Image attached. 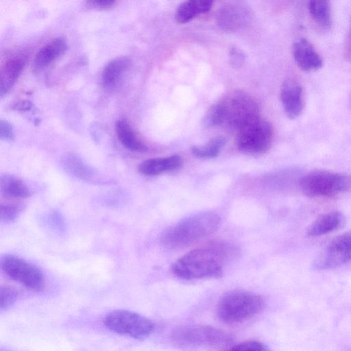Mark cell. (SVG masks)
Wrapping results in <instances>:
<instances>
[{
	"mask_svg": "<svg viewBox=\"0 0 351 351\" xmlns=\"http://www.w3.org/2000/svg\"><path fill=\"white\" fill-rule=\"evenodd\" d=\"M237 245L227 241H215L194 249L178 259L172 272L178 278L190 280L219 278L226 266L239 257Z\"/></svg>",
	"mask_w": 351,
	"mask_h": 351,
	"instance_id": "obj_1",
	"label": "cell"
},
{
	"mask_svg": "<svg viewBox=\"0 0 351 351\" xmlns=\"http://www.w3.org/2000/svg\"><path fill=\"white\" fill-rule=\"evenodd\" d=\"M220 222V217L214 212L197 213L165 230L161 235L160 242L168 249L182 248L215 232Z\"/></svg>",
	"mask_w": 351,
	"mask_h": 351,
	"instance_id": "obj_2",
	"label": "cell"
},
{
	"mask_svg": "<svg viewBox=\"0 0 351 351\" xmlns=\"http://www.w3.org/2000/svg\"><path fill=\"white\" fill-rule=\"evenodd\" d=\"M263 306L264 300L261 295L245 290H234L220 298L217 314L221 322L234 324L252 317Z\"/></svg>",
	"mask_w": 351,
	"mask_h": 351,
	"instance_id": "obj_3",
	"label": "cell"
},
{
	"mask_svg": "<svg viewBox=\"0 0 351 351\" xmlns=\"http://www.w3.org/2000/svg\"><path fill=\"white\" fill-rule=\"evenodd\" d=\"M298 183L308 197H329L351 189V176L317 170L302 176Z\"/></svg>",
	"mask_w": 351,
	"mask_h": 351,
	"instance_id": "obj_4",
	"label": "cell"
},
{
	"mask_svg": "<svg viewBox=\"0 0 351 351\" xmlns=\"http://www.w3.org/2000/svg\"><path fill=\"white\" fill-rule=\"evenodd\" d=\"M171 339L184 346L225 348L232 346V337L228 332L213 326L202 325L182 326L171 332Z\"/></svg>",
	"mask_w": 351,
	"mask_h": 351,
	"instance_id": "obj_5",
	"label": "cell"
},
{
	"mask_svg": "<svg viewBox=\"0 0 351 351\" xmlns=\"http://www.w3.org/2000/svg\"><path fill=\"white\" fill-rule=\"evenodd\" d=\"M110 330L136 339L148 337L154 330V324L149 319L128 310H114L108 313L104 319Z\"/></svg>",
	"mask_w": 351,
	"mask_h": 351,
	"instance_id": "obj_6",
	"label": "cell"
},
{
	"mask_svg": "<svg viewBox=\"0 0 351 351\" xmlns=\"http://www.w3.org/2000/svg\"><path fill=\"white\" fill-rule=\"evenodd\" d=\"M224 103L225 122L238 132L260 119L258 106L245 92H234Z\"/></svg>",
	"mask_w": 351,
	"mask_h": 351,
	"instance_id": "obj_7",
	"label": "cell"
},
{
	"mask_svg": "<svg viewBox=\"0 0 351 351\" xmlns=\"http://www.w3.org/2000/svg\"><path fill=\"white\" fill-rule=\"evenodd\" d=\"M3 271L14 280L36 291L45 287V278L39 268L12 254L3 256L0 261Z\"/></svg>",
	"mask_w": 351,
	"mask_h": 351,
	"instance_id": "obj_8",
	"label": "cell"
},
{
	"mask_svg": "<svg viewBox=\"0 0 351 351\" xmlns=\"http://www.w3.org/2000/svg\"><path fill=\"white\" fill-rule=\"evenodd\" d=\"M272 136L271 124L259 119L238 132L237 145L245 154H261L269 148Z\"/></svg>",
	"mask_w": 351,
	"mask_h": 351,
	"instance_id": "obj_9",
	"label": "cell"
},
{
	"mask_svg": "<svg viewBox=\"0 0 351 351\" xmlns=\"http://www.w3.org/2000/svg\"><path fill=\"white\" fill-rule=\"evenodd\" d=\"M351 260V232L333 239L313 262L316 270L330 269L340 267Z\"/></svg>",
	"mask_w": 351,
	"mask_h": 351,
	"instance_id": "obj_10",
	"label": "cell"
},
{
	"mask_svg": "<svg viewBox=\"0 0 351 351\" xmlns=\"http://www.w3.org/2000/svg\"><path fill=\"white\" fill-rule=\"evenodd\" d=\"M281 101L287 116L290 119L298 117L304 107L302 90L300 84L292 79L286 80L280 90Z\"/></svg>",
	"mask_w": 351,
	"mask_h": 351,
	"instance_id": "obj_11",
	"label": "cell"
},
{
	"mask_svg": "<svg viewBox=\"0 0 351 351\" xmlns=\"http://www.w3.org/2000/svg\"><path fill=\"white\" fill-rule=\"evenodd\" d=\"M292 51L294 60L302 70L315 71L322 66V58L308 40L300 38L295 40Z\"/></svg>",
	"mask_w": 351,
	"mask_h": 351,
	"instance_id": "obj_12",
	"label": "cell"
},
{
	"mask_svg": "<svg viewBox=\"0 0 351 351\" xmlns=\"http://www.w3.org/2000/svg\"><path fill=\"white\" fill-rule=\"evenodd\" d=\"M131 66V60L125 56H120L110 60L104 68L101 82L108 91L115 90L122 82Z\"/></svg>",
	"mask_w": 351,
	"mask_h": 351,
	"instance_id": "obj_13",
	"label": "cell"
},
{
	"mask_svg": "<svg viewBox=\"0 0 351 351\" xmlns=\"http://www.w3.org/2000/svg\"><path fill=\"white\" fill-rule=\"evenodd\" d=\"M248 12L242 5L227 4L221 6L216 15L218 25L226 32H234L242 28L248 19Z\"/></svg>",
	"mask_w": 351,
	"mask_h": 351,
	"instance_id": "obj_14",
	"label": "cell"
},
{
	"mask_svg": "<svg viewBox=\"0 0 351 351\" xmlns=\"http://www.w3.org/2000/svg\"><path fill=\"white\" fill-rule=\"evenodd\" d=\"M66 40L63 37L54 38L36 53L32 69L34 72H40L62 56L67 49Z\"/></svg>",
	"mask_w": 351,
	"mask_h": 351,
	"instance_id": "obj_15",
	"label": "cell"
},
{
	"mask_svg": "<svg viewBox=\"0 0 351 351\" xmlns=\"http://www.w3.org/2000/svg\"><path fill=\"white\" fill-rule=\"evenodd\" d=\"M27 58L21 55L5 62L0 71V97L2 98L14 84L22 73Z\"/></svg>",
	"mask_w": 351,
	"mask_h": 351,
	"instance_id": "obj_16",
	"label": "cell"
},
{
	"mask_svg": "<svg viewBox=\"0 0 351 351\" xmlns=\"http://www.w3.org/2000/svg\"><path fill=\"white\" fill-rule=\"evenodd\" d=\"M345 221L343 215L337 211L330 212L319 217L306 230L308 237H319L341 228Z\"/></svg>",
	"mask_w": 351,
	"mask_h": 351,
	"instance_id": "obj_17",
	"label": "cell"
},
{
	"mask_svg": "<svg viewBox=\"0 0 351 351\" xmlns=\"http://www.w3.org/2000/svg\"><path fill=\"white\" fill-rule=\"evenodd\" d=\"M182 165V159L178 155L165 158H149L138 165V171L148 176H156L165 171L175 170Z\"/></svg>",
	"mask_w": 351,
	"mask_h": 351,
	"instance_id": "obj_18",
	"label": "cell"
},
{
	"mask_svg": "<svg viewBox=\"0 0 351 351\" xmlns=\"http://www.w3.org/2000/svg\"><path fill=\"white\" fill-rule=\"evenodd\" d=\"M62 165L67 173L80 180L88 181L95 176V170L82 158L74 154H66L62 159Z\"/></svg>",
	"mask_w": 351,
	"mask_h": 351,
	"instance_id": "obj_19",
	"label": "cell"
},
{
	"mask_svg": "<svg viewBox=\"0 0 351 351\" xmlns=\"http://www.w3.org/2000/svg\"><path fill=\"white\" fill-rule=\"evenodd\" d=\"M116 132L120 143L128 149L138 152L147 150L146 145L138 139L127 119L118 120Z\"/></svg>",
	"mask_w": 351,
	"mask_h": 351,
	"instance_id": "obj_20",
	"label": "cell"
},
{
	"mask_svg": "<svg viewBox=\"0 0 351 351\" xmlns=\"http://www.w3.org/2000/svg\"><path fill=\"white\" fill-rule=\"evenodd\" d=\"M0 190L4 195L14 198H27L31 195L23 180L8 173L0 176Z\"/></svg>",
	"mask_w": 351,
	"mask_h": 351,
	"instance_id": "obj_21",
	"label": "cell"
},
{
	"mask_svg": "<svg viewBox=\"0 0 351 351\" xmlns=\"http://www.w3.org/2000/svg\"><path fill=\"white\" fill-rule=\"evenodd\" d=\"M308 7L313 19L322 27L328 28L332 23L329 0H308Z\"/></svg>",
	"mask_w": 351,
	"mask_h": 351,
	"instance_id": "obj_22",
	"label": "cell"
},
{
	"mask_svg": "<svg viewBox=\"0 0 351 351\" xmlns=\"http://www.w3.org/2000/svg\"><path fill=\"white\" fill-rule=\"evenodd\" d=\"M226 143L223 136H216L212 138L206 145L191 147L194 156L203 159H210L216 157Z\"/></svg>",
	"mask_w": 351,
	"mask_h": 351,
	"instance_id": "obj_23",
	"label": "cell"
},
{
	"mask_svg": "<svg viewBox=\"0 0 351 351\" xmlns=\"http://www.w3.org/2000/svg\"><path fill=\"white\" fill-rule=\"evenodd\" d=\"M226 109L224 101H219L210 107L202 121L205 128H213L225 122Z\"/></svg>",
	"mask_w": 351,
	"mask_h": 351,
	"instance_id": "obj_24",
	"label": "cell"
},
{
	"mask_svg": "<svg viewBox=\"0 0 351 351\" xmlns=\"http://www.w3.org/2000/svg\"><path fill=\"white\" fill-rule=\"evenodd\" d=\"M43 221L47 230L57 234H63L66 229L64 219L62 215L57 211H52L47 213L43 217Z\"/></svg>",
	"mask_w": 351,
	"mask_h": 351,
	"instance_id": "obj_25",
	"label": "cell"
},
{
	"mask_svg": "<svg viewBox=\"0 0 351 351\" xmlns=\"http://www.w3.org/2000/svg\"><path fill=\"white\" fill-rule=\"evenodd\" d=\"M17 291L9 286H1L0 288V310H7L16 302Z\"/></svg>",
	"mask_w": 351,
	"mask_h": 351,
	"instance_id": "obj_26",
	"label": "cell"
},
{
	"mask_svg": "<svg viewBox=\"0 0 351 351\" xmlns=\"http://www.w3.org/2000/svg\"><path fill=\"white\" fill-rule=\"evenodd\" d=\"M197 15L189 3L188 1L182 2L178 7L175 18L179 23H186L191 21Z\"/></svg>",
	"mask_w": 351,
	"mask_h": 351,
	"instance_id": "obj_27",
	"label": "cell"
},
{
	"mask_svg": "<svg viewBox=\"0 0 351 351\" xmlns=\"http://www.w3.org/2000/svg\"><path fill=\"white\" fill-rule=\"evenodd\" d=\"M21 208L14 204H1L0 219L3 222H10L14 220L20 214Z\"/></svg>",
	"mask_w": 351,
	"mask_h": 351,
	"instance_id": "obj_28",
	"label": "cell"
},
{
	"mask_svg": "<svg viewBox=\"0 0 351 351\" xmlns=\"http://www.w3.org/2000/svg\"><path fill=\"white\" fill-rule=\"evenodd\" d=\"M230 350L235 351H267L269 350V348L263 343L258 341H245L232 346Z\"/></svg>",
	"mask_w": 351,
	"mask_h": 351,
	"instance_id": "obj_29",
	"label": "cell"
},
{
	"mask_svg": "<svg viewBox=\"0 0 351 351\" xmlns=\"http://www.w3.org/2000/svg\"><path fill=\"white\" fill-rule=\"evenodd\" d=\"M228 57L230 65L235 69L242 66L245 60V55L243 51L234 46L230 48Z\"/></svg>",
	"mask_w": 351,
	"mask_h": 351,
	"instance_id": "obj_30",
	"label": "cell"
},
{
	"mask_svg": "<svg viewBox=\"0 0 351 351\" xmlns=\"http://www.w3.org/2000/svg\"><path fill=\"white\" fill-rule=\"evenodd\" d=\"M196 15L208 12L215 0H187Z\"/></svg>",
	"mask_w": 351,
	"mask_h": 351,
	"instance_id": "obj_31",
	"label": "cell"
},
{
	"mask_svg": "<svg viewBox=\"0 0 351 351\" xmlns=\"http://www.w3.org/2000/svg\"><path fill=\"white\" fill-rule=\"evenodd\" d=\"M0 139L5 141H12L14 133L12 125L6 120H0Z\"/></svg>",
	"mask_w": 351,
	"mask_h": 351,
	"instance_id": "obj_32",
	"label": "cell"
},
{
	"mask_svg": "<svg viewBox=\"0 0 351 351\" xmlns=\"http://www.w3.org/2000/svg\"><path fill=\"white\" fill-rule=\"evenodd\" d=\"M116 0H86V5L91 9H107L111 7Z\"/></svg>",
	"mask_w": 351,
	"mask_h": 351,
	"instance_id": "obj_33",
	"label": "cell"
},
{
	"mask_svg": "<svg viewBox=\"0 0 351 351\" xmlns=\"http://www.w3.org/2000/svg\"><path fill=\"white\" fill-rule=\"evenodd\" d=\"M347 56L349 58V60H351V30L350 33V36L348 38V43L347 47Z\"/></svg>",
	"mask_w": 351,
	"mask_h": 351,
	"instance_id": "obj_34",
	"label": "cell"
}]
</instances>
